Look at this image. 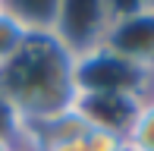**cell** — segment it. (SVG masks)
Listing matches in <instances>:
<instances>
[{
  "label": "cell",
  "instance_id": "6da1fadb",
  "mask_svg": "<svg viewBox=\"0 0 154 151\" xmlns=\"http://www.w3.org/2000/svg\"><path fill=\"white\" fill-rule=\"evenodd\" d=\"M0 101L22 129L69 113L79 101L75 57L51 32H32L16 57L0 66Z\"/></svg>",
  "mask_w": 154,
  "mask_h": 151
},
{
  "label": "cell",
  "instance_id": "7a4b0ae2",
  "mask_svg": "<svg viewBox=\"0 0 154 151\" xmlns=\"http://www.w3.org/2000/svg\"><path fill=\"white\" fill-rule=\"evenodd\" d=\"M75 85H79V94H135V98H148L151 76L135 69L126 60H120L107 47H97L85 57H75Z\"/></svg>",
  "mask_w": 154,
  "mask_h": 151
},
{
  "label": "cell",
  "instance_id": "3957f363",
  "mask_svg": "<svg viewBox=\"0 0 154 151\" xmlns=\"http://www.w3.org/2000/svg\"><path fill=\"white\" fill-rule=\"evenodd\" d=\"M110 25L113 19H110L107 0H60L51 35L72 57H85L104 44Z\"/></svg>",
  "mask_w": 154,
  "mask_h": 151
},
{
  "label": "cell",
  "instance_id": "277c9868",
  "mask_svg": "<svg viewBox=\"0 0 154 151\" xmlns=\"http://www.w3.org/2000/svg\"><path fill=\"white\" fill-rule=\"evenodd\" d=\"M101 47H107L120 60L132 63L135 69L154 76V10L113 22Z\"/></svg>",
  "mask_w": 154,
  "mask_h": 151
},
{
  "label": "cell",
  "instance_id": "5b68a950",
  "mask_svg": "<svg viewBox=\"0 0 154 151\" xmlns=\"http://www.w3.org/2000/svg\"><path fill=\"white\" fill-rule=\"evenodd\" d=\"M142 101L145 98H135V94H79L75 110L91 126H101V129H110V132L123 135Z\"/></svg>",
  "mask_w": 154,
  "mask_h": 151
},
{
  "label": "cell",
  "instance_id": "8992f818",
  "mask_svg": "<svg viewBox=\"0 0 154 151\" xmlns=\"http://www.w3.org/2000/svg\"><path fill=\"white\" fill-rule=\"evenodd\" d=\"M60 0H3V13L25 25L29 32H51Z\"/></svg>",
  "mask_w": 154,
  "mask_h": 151
},
{
  "label": "cell",
  "instance_id": "52a82bcc",
  "mask_svg": "<svg viewBox=\"0 0 154 151\" xmlns=\"http://www.w3.org/2000/svg\"><path fill=\"white\" fill-rule=\"evenodd\" d=\"M123 145L126 151H154V101L145 98L138 104L132 123L123 132Z\"/></svg>",
  "mask_w": 154,
  "mask_h": 151
},
{
  "label": "cell",
  "instance_id": "ba28073f",
  "mask_svg": "<svg viewBox=\"0 0 154 151\" xmlns=\"http://www.w3.org/2000/svg\"><path fill=\"white\" fill-rule=\"evenodd\" d=\"M29 35H32V32L25 29L19 19H13L10 13H0V66H3L6 60L16 57V51L25 44Z\"/></svg>",
  "mask_w": 154,
  "mask_h": 151
},
{
  "label": "cell",
  "instance_id": "9c48e42d",
  "mask_svg": "<svg viewBox=\"0 0 154 151\" xmlns=\"http://www.w3.org/2000/svg\"><path fill=\"white\" fill-rule=\"evenodd\" d=\"M85 145H88V151H123L126 148L120 132H110V129H101V126H88Z\"/></svg>",
  "mask_w": 154,
  "mask_h": 151
},
{
  "label": "cell",
  "instance_id": "30bf717a",
  "mask_svg": "<svg viewBox=\"0 0 154 151\" xmlns=\"http://www.w3.org/2000/svg\"><path fill=\"white\" fill-rule=\"evenodd\" d=\"M107 10H110V19L120 22V19H129V16L151 10V0H107Z\"/></svg>",
  "mask_w": 154,
  "mask_h": 151
},
{
  "label": "cell",
  "instance_id": "8fae6325",
  "mask_svg": "<svg viewBox=\"0 0 154 151\" xmlns=\"http://www.w3.org/2000/svg\"><path fill=\"white\" fill-rule=\"evenodd\" d=\"M32 151H88V145H85V135H66V139L38 142Z\"/></svg>",
  "mask_w": 154,
  "mask_h": 151
},
{
  "label": "cell",
  "instance_id": "7c38bea8",
  "mask_svg": "<svg viewBox=\"0 0 154 151\" xmlns=\"http://www.w3.org/2000/svg\"><path fill=\"white\" fill-rule=\"evenodd\" d=\"M19 145H16V142H13V139H6V135H0V151H16Z\"/></svg>",
  "mask_w": 154,
  "mask_h": 151
},
{
  "label": "cell",
  "instance_id": "4fadbf2b",
  "mask_svg": "<svg viewBox=\"0 0 154 151\" xmlns=\"http://www.w3.org/2000/svg\"><path fill=\"white\" fill-rule=\"evenodd\" d=\"M148 98L154 101V76H151V88H148Z\"/></svg>",
  "mask_w": 154,
  "mask_h": 151
},
{
  "label": "cell",
  "instance_id": "5bb4252c",
  "mask_svg": "<svg viewBox=\"0 0 154 151\" xmlns=\"http://www.w3.org/2000/svg\"><path fill=\"white\" fill-rule=\"evenodd\" d=\"M16 151H32V148H25V145H19V148H16Z\"/></svg>",
  "mask_w": 154,
  "mask_h": 151
},
{
  "label": "cell",
  "instance_id": "9a60e30c",
  "mask_svg": "<svg viewBox=\"0 0 154 151\" xmlns=\"http://www.w3.org/2000/svg\"><path fill=\"white\" fill-rule=\"evenodd\" d=\"M0 13H3V0H0Z\"/></svg>",
  "mask_w": 154,
  "mask_h": 151
},
{
  "label": "cell",
  "instance_id": "2e32d148",
  "mask_svg": "<svg viewBox=\"0 0 154 151\" xmlns=\"http://www.w3.org/2000/svg\"><path fill=\"white\" fill-rule=\"evenodd\" d=\"M151 10H154V0H151Z\"/></svg>",
  "mask_w": 154,
  "mask_h": 151
},
{
  "label": "cell",
  "instance_id": "e0dca14e",
  "mask_svg": "<svg viewBox=\"0 0 154 151\" xmlns=\"http://www.w3.org/2000/svg\"><path fill=\"white\" fill-rule=\"evenodd\" d=\"M123 151H126V148H123Z\"/></svg>",
  "mask_w": 154,
  "mask_h": 151
}]
</instances>
